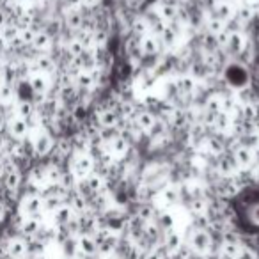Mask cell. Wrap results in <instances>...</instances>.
<instances>
[{
	"label": "cell",
	"mask_w": 259,
	"mask_h": 259,
	"mask_svg": "<svg viewBox=\"0 0 259 259\" xmlns=\"http://www.w3.org/2000/svg\"><path fill=\"white\" fill-rule=\"evenodd\" d=\"M167 132H169V124L160 121V119H156L155 124L146 132V135H148V139H151V141H162V137H165Z\"/></svg>",
	"instance_id": "cell-29"
},
{
	"label": "cell",
	"mask_w": 259,
	"mask_h": 259,
	"mask_svg": "<svg viewBox=\"0 0 259 259\" xmlns=\"http://www.w3.org/2000/svg\"><path fill=\"white\" fill-rule=\"evenodd\" d=\"M75 217H76L75 211L69 208V204L59 206V208L54 211V224H55V227H66L69 222H73V220H75Z\"/></svg>",
	"instance_id": "cell-21"
},
{
	"label": "cell",
	"mask_w": 259,
	"mask_h": 259,
	"mask_svg": "<svg viewBox=\"0 0 259 259\" xmlns=\"http://www.w3.org/2000/svg\"><path fill=\"white\" fill-rule=\"evenodd\" d=\"M16 114H18V117H22L27 121V119H30L32 115L37 114L36 105H34L32 101H20L18 107H16Z\"/></svg>",
	"instance_id": "cell-33"
},
{
	"label": "cell",
	"mask_w": 259,
	"mask_h": 259,
	"mask_svg": "<svg viewBox=\"0 0 259 259\" xmlns=\"http://www.w3.org/2000/svg\"><path fill=\"white\" fill-rule=\"evenodd\" d=\"M245 37H243V34L241 32H234V34H231L229 36V41H227V45H226V54H229V55H240L241 54V50L245 48Z\"/></svg>",
	"instance_id": "cell-25"
},
{
	"label": "cell",
	"mask_w": 259,
	"mask_h": 259,
	"mask_svg": "<svg viewBox=\"0 0 259 259\" xmlns=\"http://www.w3.org/2000/svg\"><path fill=\"white\" fill-rule=\"evenodd\" d=\"M134 121L137 122V126L142 130V132H148L156 121V115L151 114L149 110H146L144 107H137V112L134 115Z\"/></svg>",
	"instance_id": "cell-23"
},
{
	"label": "cell",
	"mask_w": 259,
	"mask_h": 259,
	"mask_svg": "<svg viewBox=\"0 0 259 259\" xmlns=\"http://www.w3.org/2000/svg\"><path fill=\"white\" fill-rule=\"evenodd\" d=\"M4 247L9 259H27V240L18 236H9L4 240Z\"/></svg>",
	"instance_id": "cell-8"
},
{
	"label": "cell",
	"mask_w": 259,
	"mask_h": 259,
	"mask_svg": "<svg viewBox=\"0 0 259 259\" xmlns=\"http://www.w3.org/2000/svg\"><path fill=\"white\" fill-rule=\"evenodd\" d=\"M187 245L195 255H211L215 254V236L209 229H194L188 231Z\"/></svg>",
	"instance_id": "cell-2"
},
{
	"label": "cell",
	"mask_w": 259,
	"mask_h": 259,
	"mask_svg": "<svg viewBox=\"0 0 259 259\" xmlns=\"http://www.w3.org/2000/svg\"><path fill=\"white\" fill-rule=\"evenodd\" d=\"M2 180V185L8 192H13V194H18L20 188H22L23 183V172L18 165L15 163V160H9L8 167H6V172L4 176L0 178Z\"/></svg>",
	"instance_id": "cell-5"
},
{
	"label": "cell",
	"mask_w": 259,
	"mask_h": 259,
	"mask_svg": "<svg viewBox=\"0 0 259 259\" xmlns=\"http://www.w3.org/2000/svg\"><path fill=\"white\" fill-rule=\"evenodd\" d=\"M76 89L80 91H93L96 87V76H94V71H80L78 75L73 80Z\"/></svg>",
	"instance_id": "cell-24"
},
{
	"label": "cell",
	"mask_w": 259,
	"mask_h": 259,
	"mask_svg": "<svg viewBox=\"0 0 259 259\" xmlns=\"http://www.w3.org/2000/svg\"><path fill=\"white\" fill-rule=\"evenodd\" d=\"M158 209L155 208L153 202H141L135 209V217H137L141 222L148 224V222H155V219L158 217Z\"/></svg>",
	"instance_id": "cell-22"
},
{
	"label": "cell",
	"mask_w": 259,
	"mask_h": 259,
	"mask_svg": "<svg viewBox=\"0 0 259 259\" xmlns=\"http://www.w3.org/2000/svg\"><path fill=\"white\" fill-rule=\"evenodd\" d=\"M160 243H162V247L172 255V254H176L181 245H183V238H181V234L178 233L176 229H170L162 234V241H160Z\"/></svg>",
	"instance_id": "cell-15"
},
{
	"label": "cell",
	"mask_w": 259,
	"mask_h": 259,
	"mask_svg": "<svg viewBox=\"0 0 259 259\" xmlns=\"http://www.w3.org/2000/svg\"><path fill=\"white\" fill-rule=\"evenodd\" d=\"M224 83L236 87L238 91L248 85V71L243 64H227L224 69Z\"/></svg>",
	"instance_id": "cell-4"
},
{
	"label": "cell",
	"mask_w": 259,
	"mask_h": 259,
	"mask_svg": "<svg viewBox=\"0 0 259 259\" xmlns=\"http://www.w3.org/2000/svg\"><path fill=\"white\" fill-rule=\"evenodd\" d=\"M178 9H180L178 6L169 4V2H162V4H160V9H158L160 20H162V22H165V23L174 22V20L178 18Z\"/></svg>",
	"instance_id": "cell-31"
},
{
	"label": "cell",
	"mask_w": 259,
	"mask_h": 259,
	"mask_svg": "<svg viewBox=\"0 0 259 259\" xmlns=\"http://www.w3.org/2000/svg\"><path fill=\"white\" fill-rule=\"evenodd\" d=\"M45 222H43V217H23L22 224L18 227V233L22 238L25 240H32V238L37 236L41 229H43Z\"/></svg>",
	"instance_id": "cell-9"
},
{
	"label": "cell",
	"mask_w": 259,
	"mask_h": 259,
	"mask_svg": "<svg viewBox=\"0 0 259 259\" xmlns=\"http://www.w3.org/2000/svg\"><path fill=\"white\" fill-rule=\"evenodd\" d=\"M94 119H96L100 128H115V126L119 124V121H121L117 112H115L114 108H107V107H101L100 110L96 112Z\"/></svg>",
	"instance_id": "cell-12"
},
{
	"label": "cell",
	"mask_w": 259,
	"mask_h": 259,
	"mask_svg": "<svg viewBox=\"0 0 259 259\" xmlns=\"http://www.w3.org/2000/svg\"><path fill=\"white\" fill-rule=\"evenodd\" d=\"M29 85H30V89H32L34 94L45 96V94H47V91H48V87H50V83H48V80L45 78L43 75H34V76H30Z\"/></svg>",
	"instance_id": "cell-32"
},
{
	"label": "cell",
	"mask_w": 259,
	"mask_h": 259,
	"mask_svg": "<svg viewBox=\"0 0 259 259\" xmlns=\"http://www.w3.org/2000/svg\"><path fill=\"white\" fill-rule=\"evenodd\" d=\"M16 91L15 85H8V83H0V105H8L9 101L15 98Z\"/></svg>",
	"instance_id": "cell-36"
},
{
	"label": "cell",
	"mask_w": 259,
	"mask_h": 259,
	"mask_svg": "<svg viewBox=\"0 0 259 259\" xmlns=\"http://www.w3.org/2000/svg\"><path fill=\"white\" fill-rule=\"evenodd\" d=\"M68 169L71 170L76 180H83L94 172V160L87 153H78V155L73 153L68 160Z\"/></svg>",
	"instance_id": "cell-3"
},
{
	"label": "cell",
	"mask_w": 259,
	"mask_h": 259,
	"mask_svg": "<svg viewBox=\"0 0 259 259\" xmlns=\"http://www.w3.org/2000/svg\"><path fill=\"white\" fill-rule=\"evenodd\" d=\"M160 199L167 208L176 206L178 202H181V188L178 185H165L160 192Z\"/></svg>",
	"instance_id": "cell-17"
},
{
	"label": "cell",
	"mask_w": 259,
	"mask_h": 259,
	"mask_svg": "<svg viewBox=\"0 0 259 259\" xmlns=\"http://www.w3.org/2000/svg\"><path fill=\"white\" fill-rule=\"evenodd\" d=\"M213 169L217 170V174H219V176L229 178V176H234V174L238 172V169H240V167H238V163H236V160H234L233 153H231V151H224L222 155L217 156Z\"/></svg>",
	"instance_id": "cell-6"
},
{
	"label": "cell",
	"mask_w": 259,
	"mask_h": 259,
	"mask_svg": "<svg viewBox=\"0 0 259 259\" xmlns=\"http://www.w3.org/2000/svg\"><path fill=\"white\" fill-rule=\"evenodd\" d=\"M208 208H209V201H208L206 195H201V197H192L187 201V209L192 215V219H195V217H204L206 213H208Z\"/></svg>",
	"instance_id": "cell-16"
},
{
	"label": "cell",
	"mask_w": 259,
	"mask_h": 259,
	"mask_svg": "<svg viewBox=\"0 0 259 259\" xmlns=\"http://www.w3.org/2000/svg\"><path fill=\"white\" fill-rule=\"evenodd\" d=\"M15 2H20V0H15Z\"/></svg>",
	"instance_id": "cell-42"
},
{
	"label": "cell",
	"mask_w": 259,
	"mask_h": 259,
	"mask_svg": "<svg viewBox=\"0 0 259 259\" xmlns=\"http://www.w3.org/2000/svg\"><path fill=\"white\" fill-rule=\"evenodd\" d=\"M52 45H54V36H50L47 30H37V34L34 36V41L30 47H32L37 54H47L52 48Z\"/></svg>",
	"instance_id": "cell-20"
},
{
	"label": "cell",
	"mask_w": 259,
	"mask_h": 259,
	"mask_svg": "<svg viewBox=\"0 0 259 259\" xmlns=\"http://www.w3.org/2000/svg\"><path fill=\"white\" fill-rule=\"evenodd\" d=\"M18 36H20V29L16 23H6V25H2V37H0V39L4 41L6 45H9Z\"/></svg>",
	"instance_id": "cell-35"
},
{
	"label": "cell",
	"mask_w": 259,
	"mask_h": 259,
	"mask_svg": "<svg viewBox=\"0 0 259 259\" xmlns=\"http://www.w3.org/2000/svg\"><path fill=\"white\" fill-rule=\"evenodd\" d=\"M224 29H226V23L219 22L217 18H211L208 22V25H206V30H208V34H213V36H217L219 32H222Z\"/></svg>",
	"instance_id": "cell-37"
},
{
	"label": "cell",
	"mask_w": 259,
	"mask_h": 259,
	"mask_svg": "<svg viewBox=\"0 0 259 259\" xmlns=\"http://www.w3.org/2000/svg\"><path fill=\"white\" fill-rule=\"evenodd\" d=\"M174 87H176L178 94H183V96H192V94L195 93V89H197V83H195V80L192 78V76H180V78L176 80V83H174Z\"/></svg>",
	"instance_id": "cell-26"
},
{
	"label": "cell",
	"mask_w": 259,
	"mask_h": 259,
	"mask_svg": "<svg viewBox=\"0 0 259 259\" xmlns=\"http://www.w3.org/2000/svg\"><path fill=\"white\" fill-rule=\"evenodd\" d=\"M233 18H234V20H238V22H240L243 27H247L248 23L252 22V18H254V8H252L250 4L241 6V8L234 9Z\"/></svg>",
	"instance_id": "cell-30"
},
{
	"label": "cell",
	"mask_w": 259,
	"mask_h": 259,
	"mask_svg": "<svg viewBox=\"0 0 259 259\" xmlns=\"http://www.w3.org/2000/svg\"><path fill=\"white\" fill-rule=\"evenodd\" d=\"M100 2H101V0H82V4L85 6V8H91V9H93L94 6L100 4Z\"/></svg>",
	"instance_id": "cell-40"
},
{
	"label": "cell",
	"mask_w": 259,
	"mask_h": 259,
	"mask_svg": "<svg viewBox=\"0 0 259 259\" xmlns=\"http://www.w3.org/2000/svg\"><path fill=\"white\" fill-rule=\"evenodd\" d=\"M83 25V13L80 11V8H71L66 13V27L71 29L73 32H76L78 29H82Z\"/></svg>",
	"instance_id": "cell-28"
},
{
	"label": "cell",
	"mask_w": 259,
	"mask_h": 259,
	"mask_svg": "<svg viewBox=\"0 0 259 259\" xmlns=\"http://www.w3.org/2000/svg\"><path fill=\"white\" fill-rule=\"evenodd\" d=\"M9 160H11V156H6V155H2V156H0V178L4 176V172H6V167H8Z\"/></svg>",
	"instance_id": "cell-38"
},
{
	"label": "cell",
	"mask_w": 259,
	"mask_h": 259,
	"mask_svg": "<svg viewBox=\"0 0 259 259\" xmlns=\"http://www.w3.org/2000/svg\"><path fill=\"white\" fill-rule=\"evenodd\" d=\"M29 132H30V128H29V124H27L25 119L13 117L8 121V134L11 135L13 139H16V141H23V139H27Z\"/></svg>",
	"instance_id": "cell-14"
},
{
	"label": "cell",
	"mask_w": 259,
	"mask_h": 259,
	"mask_svg": "<svg viewBox=\"0 0 259 259\" xmlns=\"http://www.w3.org/2000/svg\"><path fill=\"white\" fill-rule=\"evenodd\" d=\"M55 146V137L50 134V132H41L32 142L34 148V155L36 158H45V156H50V153L54 151Z\"/></svg>",
	"instance_id": "cell-7"
},
{
	"label": "cell",
	"mask_w": 259,
	"mask_h": 259,
	"mask_svg": "<svg viewBox=\"0 0 259 259\" xmlns=\"http://www.w3.org/2000/svg\"><path fill=\"white\" fill-rule=\"evenodd\" d=\"M231 217L236 231L259 236V187H247L231 199Z\"/></svg>",
	"instance_id": "cell-1"
},
{
	"label": "cell",
	"mask_w": 259,
	"mask_h": 259,
	"mask_svg": "<svg viewBox=\"0 0 259 259\" xmlns=\"http://www.w3.org/2000/svg\"><path fill=\"white\" fill-rule=\"evenodd\" d=\"M23 217H43L45 204L41 194H27L22 204Z\"/></svg>",
	"instance_id": "cell-10"
},
{
	"label": "cell",
	"mask_w": 259,
	"mask_h": 259,
	"mask_svg": "<svg viewBox=\"0 0 259 259\" xmlns=\"http://www.w3.org/2000/svg\"><path fill=\"white\" fill-rule=\"evenodd\" d=\"M76 248L78 254L85 255V257L93 259L98 255V241L93 234H78L76 236Z\"/></svg>",
	"instance_id": "cell-11"
},
{
	"label": "cell",
	"mask_w": 259,
	"mask_h": 259,
	"mask_svg": "<svg viewBox=\"0 0 259 259\" xmlns=\"http://www.w3.org/2000/svg\"><path fill=\"white\" fill-rule=\"evenodd\" d=\"M105 146H107L108 153H110V155L114 156L115 160H117V158H124V156L128 155L130 149H132V144H130V141L126 137H122L121 134H119L115 139H112L110 142H107Z\"/></svg>",
	"instance_id": "cell-13"
},
{
	"label": "cell",
	"mask_w": 259,
	"mask_h": 259,
	"mask_svg": "<svg viewBox=\"0 0 259 259\" xmlns=\"http://www.w3.org/2000/svg\"><path fill=\"white\" fill-rule=\"evenodd\" d=\"M141 50L142 55L146 57H153V55L160 54V41L155 36H144L141 39Z\"/></svg>",
	"instance_id": "cell-27"
},
{
	"label": "cell",
	"mask_w": 259,
	"mask_h": 259,
	"mask_svg": "<svg viewBox=\"0 0 259 259\" xmlns=\"http://www.w3.org/2000/svg\"><path fill=\"white\" fill-rule=\"evenodd\" d=\"M148 32H149V23L146 22L144 16H139V18H135L134 22H132V34H134V36L144 37V36H148Z\"/></svg>",
	"instance_id": "cell-34"
},
{
	"label": "cell",
	"mask_w": 259,
	"mask_h": 259,
	"mask_svg": "<svg viewBox=\"0 0 259 259\" xmlns=\"http://www.w3.org/2000/svg\"><path fill=\"white\" fill-rule=\"evenodd\" d=\"M231 153H233L234 160H236L240 169H247V167L254 165V151H252V149L243 148V146H236V148H233Z\"/></svg>",
	"instance_id": "cell-19"
},
{
	"label": "cell",
	"mask_w": 259,
	"mask_h": 259,
	"mask_svg": "<svg viewBox=\"0 0 259 259\" xmlns=\"http://www.w3.org/2000/svg\"><path fill=\"white\" fill-rule=\"evenodd\" d=\"M8 213H9V208H8V204H6L2 199H0V224L4 222L6 220V217H8Z\"/></svg>",
	"instance_id": "cell-39"
},
{
	"label": "cell",
	"mask_w": 259,
	"mask_h": 259,
	"mask_svg": "<svg viewBox=\"0 0 259 259\" xmlns=\"http://www.w3.org/2000/svg\"><path fill=\"white\" fill-rule=\"evenodd\" d=\"M211 13H213L211 18H217L219 22L227 23L231 18H233L234 9L227 0H219V2H215V6L211 8Z\"/></svg>",
	"instance_id": "cell-18"
},
{
	"label": "cell",
	"mask_w": 259,
	"mask_h": 259,
	"mask_svg": "<svg viewBox=\"0 0 259 259\" xmlns=\"http://www.w3.org/2000/svg\"><path fill=\"white\" fill-rule=\"evenodd\" d=\"M71 259H89V257H85V255H82V254H76L75 257H71Z\"/></svg>",
	"instance_id": "cell-41"
}]
</instances>
